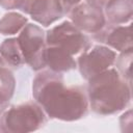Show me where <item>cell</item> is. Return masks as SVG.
Instances as JSON below:
<instances>
[{
    "label": "cell",
    "mask_w": 133,
    "mask_h": 133,
    "mask_svg": "<svg viewBox=\"0 0 133 133\" xmlns=\"http://www.w3.org/2000/svg\"><path fill=\"white\" fill-rule=\"evenodd\" d=\"M32 95L47 116L64 122L84 117L88 100L82 86H64L61 73L42 71L33 79Z\"/></svg>",
    "instance_id": "cell-1"
},
{
    "label": "cell",
    "mask_w": 133,
    "mask_h": 133,
    "mask_svg": "<svg viewBox=\"0 0 133 133\" xmlns=\"http://www.w3.org/2000/svg\"><path fill=\"white\" fill-rule=\"evenodd\" d=\"M86 96L95 113L114 114L130 103L131 83L125 80L116 69H107L88 80Z\"/></svg>",
    "instance_id": "cell-2"
},
{
    "label": "cell",
    "mask_w": 133,
    "mask_h": 133,
    "mask_svg": "<svg viewBox=\"0 0 133 133\" xmlns=\"http://www.w3.org/2000/svg\"><path fill=\"white\" fill-rule=\"evenodd\" d=\"M47 123V114L37 103L26 102L5 109L0 115V131L27 133L36 131Z\"/></svg>",
    "instance_id": "cell-3"
},
{
    "label": "cell",
    "mask_w": 133,
    "mask_h": 133,
    "mask_svg": "<svg viewBox=\"0 0 133 133\" xmlns=\"http://www.w3.org/2000/svg\"><path fill=\"white\" fill-rule=\"evenodd\" d=\"M45 37L47 46L58 47L72 56L82 53L90 47L89 38L69 21L48 30Z\"/></svg>",
    "instance_id": "cell-4"
},
{
    "label": "cell",
    "mask_w": 133,
    "mask_h": 133,
    "mask_svg": "<svg viewBox=\"0 0 133 133\" xmlns=\"http://www.w3.org/2000/svg\"><path fill=\"white\" fill-rule=\"evenodd\" d=\"M45 32L34 24H26L21 30L18 41L24 56L25 63L34 71H39L46 66L44 60V50L46 47Z\"/></svg>",
    "instance_id": "cell-5"
},
{
    "label": "cell",
    "mask_w": 133,
    "mask_h": 133,
    "mask_svg": "<svg viewBox=\"0 0 133 133\" xmlns=\"http://www.w3.org/2000/svg\"><path fill=\"white\" fill-rule=\"evenodd\" d=\"M116 58L114 51L105 46H95L82 52L77 60L78 69L81 76L89 80L100 73L109 69Z\"/></svg>",
    "instance_id": "cell-6"
},
{
    "label": "cell",
    "mask_w": 133,
    "mask_h": 133,
    "mask_svg": "<svg viewBox=\"0 0 133 133\" xmlns=\"http://www.w3.org/2000/svg\"><path fill=\"white\" fill-rule=\"evenodd\" d=\"M21 10L46 27L64 15L58 0H25Z\"/></svg>",
    "instance_id": "cell-7"
},
{
    "label": "cell",
    "mask_w": 133,
    "mask_h": 133,
    "mask_svg": "<svg viewBox=\"0 0 133 133\" xmlns=\"http://www.w3.org/2000/svg\"><path fill=\"white\" fill-rule=\"evenodd\" d=\"M69 14L72 23L79 30L88 33L98 32L106 24L103 10L87 3L76 5Z\"/></svg>",
    "instance_id": "cell-8"
},
{
    "label": "cell",
    "mask_w": 133,
    "mask_h": 133,
    "mask_svg": "<svg viewBox=\"0 0 133 133\" xmlns=\"http://www.w3.org/2000/svg\"><path fill=\"white\" fill-rule=\"evenodd\" d=\"M92 37L96 41L106 44L119 52L132 50V36L130 25H109L108 27L104 26L101 30L94 33Z\"/></svg>",
    "instance_id": "cell-9"
},
{
    "label": "cell",
    "mask_w": 133,
    "mask_h": 133,
    "mask_svg": "<svg viewBox=\"0 0 133 133\" xmlns=\"http://www.w3.org/2000/svg\"><path fill=\"white\" fill-rule=\"evenodd\" d=\"M44 60L50 71L56 73L69 72L76 68L77 62L71 54L54 46H47L44 50Z\"/></svg>",
    "instance_id": "cell-10"
},
{
    "label": "cell",
    "mask_w": 133,
    "mask_h": 133,
    "mask_svg": "<svg viewBox=\"0 0 133 133\" xmlns=\"http://www.w3.org/2000/svg\"><path fill=\"white\" fill-rule=\"evenodd\" d=\"M105 15L113 25L130 22L133 15L132 0H109L105 5Z\"/></svg>",
    "instance_id": "cell-11"
},
{
    "label": "cell",
    "mask_w": 133,
    "mask_h": 133,
    "mask_svg": "<svg viewBox=\"0 0 133 133\" xmlns=\"http://www.w3.org/2000/svg\"><path fill=\"white\" fill-rule=\"evenodd\" d=\"M16 79L6 66H0V115L8 107L15 94Z\"/></svg>",
    "instance_id": "cell-12"
},
{
    "label": "cell",
    "mask_w": 133,
    "mask_h": 133,
    "mask_svg": "<svg viewBox=\"0 0 133 133\" xmlns=\"http://www.w3.org/2000/svg\"><path fill=\"white\" fill-rule=\"evenodd\" d=\"M0 55L6 63L12 66H21L25 63L24 56L17 37L4 39L0 45Z\"/></svg>",
    "instance_id": "cell-13"
},
{
    "label": "cell",
    "mask_w": 133,
    "mask_h": 133,
    "mask_svg": "<svg viewBox=\"0 0 133 133\" xmlns=\"http://www.w3.org/2000/svg\"><path fill=\"white\" fill-rule=\"evenodd\" d=\"M27 24V18L18 12L5 14L0 19V33L3 35H12L18 33Z\"/></svg>",
    "instance_id": "cell-14"
},
{
    "label": "cell",
    "mask_w": 133,
    "mask_h": 133,
    "mask_svg": "<svg viewBox=\"0 0 133 133\" xmlns=\"http://www.w3.org/2000/svg\"><path fill=\"white\" fill-rule=\"evenodd\" d=\"M116 64V70L121 76L131 83V64H132V50L122 52L117 58L114 60Z\"/></svg>",
    "instance_id": "cell-15"
},
{
    "label": "cell",
    "mask_w": 133,
    "mask_h": 133,
    "mask_svg": "<svg viewBox=\"0 0 133 133\" xmlns=\"http://www.w3.org/2000/svg\"><path fill=\"white\" fill-rule=\"evenodd\" d=\"M25 0H0V5L4 9H21Z\"/></svg>",
    "instance_id": "cell-16"
},
{
    "label": "cell",
    "mask_w": 133,
    "mask_h": 133,
    "mask_svg": "<svg viewBox=\"0 0 133 133\" xmlns=\"http://www.w3.org/2000/svg\"><path fill=\"white\" fill-rule=\"evenodd\" d=\"M60 5H61V8L63 10V14H69L76 5L79 4L80 0H58Z\"/></svg>",
    "instance_id": "cell-17"
},
{
    "label": "cell",
    "mask_w": 133,
    "mask_h": 133,
    "mask_svg": "<svg viewBox=\"0 0 133 133\" xmlns=\"http://www.w3.org/2000/svg\"><path fill=\"white\" fill-rule=\"evenodd\" d=\"M119 124H121V128H123L125 125L129 127V130L131 131V125H132V110H128L127 112H125L121 118H119Z\"/></svg>",
    "instance_id": "cell-18"
},
{
    "label": "cell",
    "mask_w": 133,
    "mask_h": 133,
    "mask_svg": "<svg viewBox=\"0 0 133 133\" xmlns=\"http://www.w3.org/2000/svg\"><path fill=\"white\" fill-rule=\"evenodd\" d=\"M87 4L94 6V7H97V8H103L106 3L109 1V0H85Z\"/></svg>",
    "instance_id": "cell-19"
},
{
    "label": "cell",
    "mask_w": 133,
    "mask_h": 133,
    "mask_svg": "<svg viewBox=\"0 0 133 133\" xmlns=\"http://www.w3.org/2000/svg\"><path fill=\"white\" fill-rule=\"evenodd\" d=\"M6 62L4 61V59L1 57V55H0V66H6V64H5Z\"/></svg>",
    "instance_id": "cell-20"
}]
</instances>
